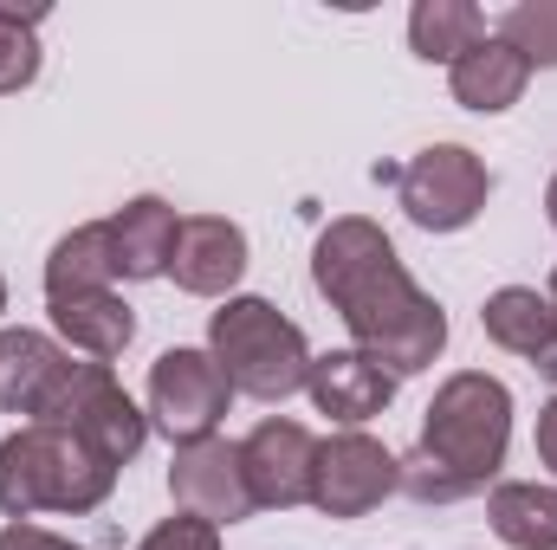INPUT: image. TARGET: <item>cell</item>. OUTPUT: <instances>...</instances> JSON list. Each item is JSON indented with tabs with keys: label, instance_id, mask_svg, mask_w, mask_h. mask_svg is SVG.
Instances as JSON below:
<instances>
[{
	"label": "cell",
	"instance_id": "8fae6325",
	"mask_svg": "<svg viewBox=\"0 0 557 550\" xmlns=\"http://www.w3.org/2000/svg\"><path fill=\"white\" fill-rule=\"evenodd\" d=\"M247 273V234L227 214H188L175 227V253H169V278L188 298H234V285Z\"/></svg>",
	"mask_w": 557,
	"mask_h": 550
},
{
	"label": "cell",
	"instance_id": "484cf974",
	"mask_svg": "<svg viewBox=\"0 0 557 550\" xmlns=\"http://www.w3.org/2000/svg\"><path fill=\"white\" fill-rule=\"evenodd\" d=\"M545 298H552V317H557V273H552V291H545ZM532 370H539L545 383H557V324H552V343H545V357H539Z\"/></svg>",
	"mask_w": 557,
	"mask_h": 550
},
{
	"label": "cell",
	"instance_id": "7402d4cb",
	"mask_svg": "<svg viewBox=\"0 0 557 550\" xmlns=\"http://www.w3.org/2000/svg\"><path fill=\"white\" fill-rule=\"evenodd\" d=\"M493 39H506L532 72H539V65L557 72V0H519V7H506Z\"/></svg>",
	"mask_w": 557,
	"mask_h": 550
},
{
	"label": "cell",
	"instance_id": "ac0fdd59",
	"mask_svg": "<svg viewBox=\"0 0 557 550\" xmlns=\"http://www.w3.org/2000/svg\"><path fill=\"white\" fill-rule=\"evenodd\" d=\"M480 324H486V337H493L499 350L539 363L545 343H552L557 317H552V298H545V291H532V285H499V291L480 304Z\"/></svg>",
	"mask_w": 557,
	"mask_h": 550
},
{
	"label": "cell",
	"instance_id": "2e32d148",
	"mask_svg": "<svg viewBox=\"0 0 557 550\" xmlns=\"http://www.w3.org/2000/svg\"><path fill=\"white\" fill-rule=\"evenodd\" d=\"M46 304H52V330L85 363H111L137 343V311L117 291H72V298H46Z\"/></svg>",
	"mask_w": 557,
	"mask_h": 550
},
{
	"label": "cell",
	"instance_id": "9a60e30c",
	"mask_svg": "<svg viewBox=\"0 0 557 550\" xmlns=\"http://www.w3.org/2000/svg\"><path fill=\"white\" fill-rule=\"evenodd\" d=\"M447 85H454V104H467V111H480V117H499V111H512L519 98H525V85H532V65L506 46V39H480V46H467L454 65H447Z\"/></svg>",
	"mask_w": 557,
	"mask_h": 550
},
{
	"label": "cell",
	"instance_id": "30bf717a",
	"mask_svg": "<svg viewBox=\"0 0 557 550\" xmlns=\"http://www.w3.org/2000/svg\"><path fill=\"white\" fill-rule=\"evenodd\" d=\"M311 460H318V440L311 427L267 414L247 440H240V466H247V492L260 512H292V505H311Z\"/></svg>",
	"mask_w": 557,
	"mask_h": 550
},
{
	"label": "cell",
	"instance_id": "4fadbf2b",
	"mask_svg": "<svg viewBox=\"0 0 557 550\" xmlns=\"http://www.w3.org/2000/svg\"><path fill=\"white\" fill-rule=\"evenodd\" d=\"M311 402L318 414L344 421V427H363L396 402V376L383 363H370L363 350H331V357H311Z\"/></svg>",
	"mask_w": 557,
	"mask_h": 550
},
{
	"label": "cell",
	"instance_id": "52a82bcc",
	"mask_svg": "<svg viewBox=\"0 0 557 550\" xmlns=\"http://www.w3.org/2000/svg\"><path fill=\"white\" fill-rule=\"evenodd\" d=\"M403 486V460L363 434V427H344L331 440H318V460H311V505L324 518H370L389 492Z\"/></svg>",
	"mask_w": 557,
	"mask_h": 550
},
{
	"label": "cell",
	"instance_id": "ba28073f",
	"mask_svg": "<svg viewBox=\"0 0 557 550\" xmlns=\"http://www.w3.org/2000/svg\"><path fill=\"white\" fill-rule=\"evenodd\" d=\"M227 402H234V383L221 376V363L208 350H162L149 363V421L188 447V440H208L221 421H227Z\"/></svg>",
	"mask_w": 557,
	"mask_h": 550
},
{
	"label": "cell",
	"instance_id": "603a6c76",
	"mask_svg": "<svg viewBox=\"0 0 557 550\" xmlns=\"http://www.w3.org/2000/svg\"><path fill=\"white\" fill-rule=\"evenodd\" d=\"M137 550H221V525H208V518H188V512H175V518H162Z\"/></svg>",
	"mask_w": 557,
	"mask_h": 550
},
{
	"label": "cell",
	"instance_id": "8992f818",
	"mask_svg": "<svg viewBox=\"0 0 557 550\" xmlns=\"http://www.w3.org/2000/svg\"><path fill=\"white\" fill-rule=\"evenodd\" d=\"M46 427L78 434V440H85L98 460H111L117 473L137 460L143 440H149V414L124 396V383L111 376V363H78V370H72V383L59 389L52 414H46Z\"/></svg>",
	"mask_w": 557,
	"mask_h": 550
},
{
	"label": "cell",
	"instance_id": "5b68a950",
	"mask_svg": "<svg viewBox=\"0 0 557 550\" xmlns=\"http://www.w3.org/2000/svg\"><path fill=\"white\" fill-rule=\"evenodd\" d=\"M389 188H396L403 214L416 221L421 234H460V227L480 221V208L493 195V175H486V162L467 142H434V149H421L409 168H396Z\"/></svg>",
	"mask_w": 557,
	"mask_h": 550
},
{
	"label": "cell",
	"instance_id": "e0dca14e",
	"mask_svg": "<svg viewBox=\"0 0 557 550\" xmlns=\"http://www.w3.org/2000/svg\"><path fill=\"white\" fill-rule=\"evenodd\" d=\"M486 518H493L499 545H512V550H557V486H539V479H506V486H493Z\"/></svg>",
	"mask_w": 557,
	"mask_h": 550
},
{
	"label": "cell",
	"instance_id": "d4e9b609",
	"mask_svg": "<svg viewBox=\"0 0 557 550\" xmlns=\"http://www.w3.org/2000/svg\"><path fill=\"white\" fill-rule=\"evenodd\" d=\"M539 460H545V466L557 473V396L545 402V409H539Z\"/></svg>",
	"mask_w": 557,
	"mask_h": 550
},
{
	"label": "cell",
	"instance_id": "d6986e66",
	"mask_svg": "<svg viewBox=\"0 0 557 550\" xmlns=\"http://www.w3.org/2000/svg\"><path fill=\"white\" fill-rule=\"evenodd\" d=\"M117 285V253H111V227H72L52 260H46V298H72V291H111Z\"/></svg>",
	"mask_w": 557,
	"mask_h": 550
},
{
	"label": "cell",
	"instance_id": "6da1fadb",
	"mask_svg": "<svg viewBox=\"0 0 557 550\" xmlns=\"http://www.w3.org/2000/svg\"><path fill=\"white\" fill-rule=\"evenodd\" d=\"M311 285L344 317L350 350H363L370 363H383L396 383L421 376L447 350V311L409 278L396 240L376 221H363V214H344V221H331L318 234V247H311Z\"/></svg>",
	"mask_w": 557,
	"mask_h": 550
},
{
	"label": "cell",
	"instance_id": "5bb4252c",
	"mask_svg": "<svg viewBox=\"0 0 557 550\" xmlns=\"http://www.w3.org/2000/svg\"><path fill=\"white\" fill-rule=\"evenodd\" d=\"M111 253H117V278H169V253H175V227H182V214L162 201V195H137V201H124L111 221Z\"/></svg>",
	"mask_w": 557,
	"mask_h": 550
},
{
	"label": "cell",
	"instance_id": "277c9868",
	"mask_svg": "<svg viewBox=\"0 0 557 550\" xmlns=\"http://www.w3.org/2000/svg\"><path fill=\"white\" fill-rule=\"evenodd\" d=\"M208 357L234 383V396L285 402L311 383V343L273 298H227L208 317Z\"/></svg>",
	"mask_w": 557,
	"mask_h": 550
},
{
	"label": "cell",
	"instance_id": "cb8c5ba5",
	"mask_svg": "<svg viewBox=\"0 0 557 550\" xmlns=\"http://www.w3.org/2000/svg\"><path fill=\"white\" fill-rule=\"evenodd\" d=\"M0 550H85V545H72L59 532H39V525H7L0 532Z\"/></svg>",
	"mask_w": 557,
	"mask_h": 550
},
{
	"label": "cell",
	"instance_id": "9c48e42d",
	"mask_svg": "<svg viewBox=\"0 0 557 550\" xmlns=\"http://www.w3.org/2000/svg\"><path fill=\"white\" fill-rule=\"evenodd\" d=\"M169 492H175V512L208 518V525H221V532L260 512L253 492H247L240 440H221V434L175 447V460H169Z\"/></svg>",
	"mask_w": 557,
	"mask_h": 550
},
{
	"label": "cell",
	"instance_id": "4316f807",
	"mask_svg": "<svg viewBox=\"0 0 557 550\" xmlns=\"http://www.w3.org/2000/svg\"><path fill=\"white\" fill-rule=\"evenodd\" d=\"M545 221L557 227V175H552V188H545Z\"/></svg>",
	"mask_w": 557,
	"mask_h": 550
},
{
	"label": "cell",
	"instance_id": "83f0119b",
	"mask_svg": "<svg viewBox=\"0 0 557 550\" xmlns=\"http://www.w3.org/2000/svg\"><path fill=\"white\" fill-rule=\"evenodd\" d=\"M0 311H7V278H0Z\"/></svg>",
	"mask_w": 557,
	"mask_h": 550
},
{
	"label": "cell",
	"instance_id": "7a4b0ae2",
	"mask_svg": "<svg viewBox=\"0 0 557 550\" xmlns=\"http://www.w3.org/2000/svg\"><path fill=\"white\" fill-rule=\"evenodd\" d=\"M512 447V389L486 370H460L421 414V447L403 460V492L416 505H460L486 492Z\"/></svg>",
	"mask_w": 557,
	"mask_h": 550
},
{
	"label": "cell",
	"instance_id": "7c38bea8",
	"mask_svg": "<svg viewBox=\"0 0 557 550\" xmlns=\"http://www.w3.org/2000/svg\"><path fill=\"white\" fill-rule=\"evenodd\" d=\"M72 350H59L46 330H0V409L26 414V421H46L59 389L72 383Z\"/></svg>",
	"mask_w": 557,
	"mask_h": 550
},
{
	"label": "cell",
	"instance_id": "44dd1931",
	"mask_svg": "<svg viewBox=\"0 0 557 550\" xmlns=\"http://www.w3.org/2000/svg\"><path fill=\"white\" fill-rule=\"evenodd\" d=\"M39 20H46V7L0 0V98L26 91L39 78Z\"/></svg>",
	"mask_w": 557,
	"mask_h": 550
},
{
	"label": "cell",
	"instance_id": "ffe728a7",
	"mask_svg": "<svg viewBox=\"0 0 557 550\" xmlns=\"http://www.w3.org/2000/svg\"><path fill=\"white\" fill-rule=\"evenodd\" d=\"M480 39H486V13L473 0H416V13H409V46L428 65H454Z\"/></svg>",
	"mask_w": 557,
	"mask_h": 550
},
{
	"label": "cell",
	"instance_id": "3957f363",
	"mask_svg": "<svg viewBox=\"0 0 557 550\" xmlns=\"http://www.w3.org/2000/svg\"><path fill=\"white\" fill-rule=\"evenodd\" d=\"M117 492V466L98 460L78 434L26 421L20 434L0 440V512L13 525H26L33 512H98Z\"/></svg>",
	"mask_w": 557,
	"mask_h": 550
}]
</instances>
